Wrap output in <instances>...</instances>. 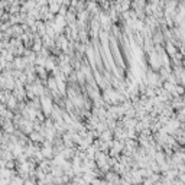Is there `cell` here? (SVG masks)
Instances as JSON below:
<instances>
[{
  "instance_id": "1",
  "label": "cell",
  "mask_w": 185,
  "mask_h": 185,
  "mask_svg": "<svg viewBox=\"0 0 185 185\" xmlns=\"http://www.w3.org/2000/svg\"><path fill=\"white\" fill-rule=\"evenodd\" d=\"M163 127L166 129L168 133H177L179 130V127H181V120L179 119H169Z\"/></svg>"
},
{
  "instance_id": "2",
  "label": "cell",
  "mask_w": 185,
  "mask_h": 185,
  "mask_svg": "<svg viewBox=\"0 0 185 185\" xmlns=\"http://www.w3.org/2000/svg\"><path fill=\"white\" fill-rule=\"evenodd\" d=\"M149 64L153 69H158V68H162V59L159 57V54L156 51L149 54Z\"/></svg>"
},
{
  "instance_id": "3",
  "label": "cell",
  "mask_w": 185,
  "mask_h": 185,
  "mask_svg": "<svg viewBox=\"0 0 185 185\" xmlns=\"http://www.w3.org/2000/svg\"><path fill=\"white\" fill-rule=\"evenodd\" d=\"M41 104H42V110H44V113H45L46 116L52 114L54 106H52V100H51V98L45 97V95H42V97H41Z\"/></svg>"
},
{
  "instance_id": "4",
  "label": "cell",
  "mask_w": 185,
  "mask_h": 185,
  "mask_svg": "<svg viewBox=\"0 0 185 185\" xmlns=\"http://www.w3.org/2000/svg\"><path fill=\"white\" fill-rule=\"evenodd\" d=\"M29 64L26 58H16L13 62H12V67H15L16 69H23L26 65Z\"/></svg>"
},
{
  "instance_id": "5",
  "label": "cell",
  "mask_w": 185,
  "mask_h": 185,
  "mask_svg": "<svg viewBox=\"0 0 185 185\" xmlns=\"http://www.w3.org/2000/svg\"><path fill=\"white\" fill-rule=\"evenodd\" d=\"M123 123H125V126L127 129H135L137 126V121L133 119V117H127L126 116L125 119H123Z\"/></svg>"
},
{
  "instance_id": "6",
  "label": "cell",
  "mask_w": 185,
  "mask_h": 185,
  "mask_svg": "<svg viewBox=\"0 0 185 185\" xmlns=\"http://www.w3.org/2000/svg\"><path fill=\"white\" fill-rule=\"evenodd\" d=\"M65 161H67V159L64 158V155H62V153H58V156H55V158H54L52 165H55V166H62Z\"/></svg>"
},
{
  "instance_id": "7",
  "label": "cell",
  "mask_w": 185,
  "mask_h": 185,
  "mask_svg": "<svg viewBox=\"0 0 185 185\" xmlns=\"http://www.w3.org/2000/svg\"><path fill=\"white\" fill-rule=\"evenodd\" d=\"M159 75H161V77H162V78H163V81H165V80H168V78H169V77L172 75V72H171L169 67H163V68L161 69V72H159Z\"/></svg>"
},
{
  "instance_id": "8",
  "label": "cell",
  "mask_w": 185,
  "mask_h": 185,
  "mask_svg": "<svg viewBox=\"0 0 185 185\" xmlns=\"http://www.w3.org/2000/svg\"><path fill=\"white\" fill-rule=\"evenodd\" d=\"M101 137L103 140H111L113 139V132H111V129H107V130H104V132L101 133Z\"/></svg>"
},
{
  "instance_id": "9",
  "label": "cell",
  "mask_w": 185,
  "mask_h": 185,
  "mask_svg": "<svg viewBox=\"0 0 185 185\" xmlns=\"http://www.w3.org/2000/svg\"><path fill=\"white\" fill-rule=\"evenodd\" d=\"M9 185H25V181H23L22 177H13L10 178V184Z\"/></svg>"
},
{
  "instance_id": "10",
  "label": "cell",
  "mask_w": 185,
  "mask_h": 185,
  "mask_svg": "<svg viewBox=\"0 0 185 185\" xmlns=\"http://www.w3.org/2000/svg\"><path fill=\"white\" fill-rule=\"evenodd\" d=\"M54 149L51 146H44V149H42V153H44V156H45V158H51V156L54 155Z\"/></svg>"
},
{
  "instance_id": "11",
  "label": "cell",
  "mask_w": 185,
  "mask_h": 185,
  "mask_svg": "<svg viewBox=\"0 0 185 185\" xmlns=\"http://www.w3.org/2000/svg\"><path fill=\"white\" fill-rule=\"evenodd\" d=\"M42 139H44V137H42L41 133H35V132L30 133V140H32V142H35V143H38V142H42Z\"/></svg>"
},
{
  "instance_id": "12",
  "label": "cell",
  "mask_w": 185,
  "mask_h": 185,
  "mask_svg": "<svg viewBox=\"0 0 185 185\" xmlns=\"http://www.w3.org/2000/svg\"><path fill=\"white\" fill-rule=\"evenodd\" d=\"M158 163H162V162H165V153L163 152H161V151H158L156 152V155H155V158H153Z\"/></svg>"
},
{
  "instance_id": "13",
  "label": "cell",
  "mask_w": 185,
  "mask_h": 185,
  "mask_svg": "<svg viewBox=\"0 0 185 185\" xmlns=\"http://www.w3.org/2000/svg\"><path fill=\"white\" fill-rule=\"evenodd\" d=\"M61 153L64 155L65 159H69V158H72V155H74V151L69 149V147H67V149H64V151H61Z\"/></svg>"
},
{
  "instance_id": "14",
  "label": "cell",
  "mask_w": 185,
  "mask_h": 185,
  "mask_svg": "<svg viewBox=\"0 0 185 185\" xmlns=\"http://www.w3.org/2000/svg\"><path fill=\"white\" fill-rule=\"evenodd\" d=\"M166 51H168V54H169L171 57H174L175 54H177V48H175L171 42H168V45H166Z\"/></svg>"
},
{
  "instance_id": "15",
  "label": "cell",
  "mask_w": 185,
  "mask_h": 185,
  "mask_svg": "<svg viewBox=\"0 0 185 185\" xmlns=\"http://www.w3.org/2000/svg\"><path fill=\"white\" fill-rule=\"evenodd\" d=\"M45 68L48 69H55L57 68V67H55V62H54V58H48V59H46V65H45Z\"/></svg>"
},
{
  "instance_id": "16",
  "label": "cell",
  "mask_w": 185,
  "mask_h": 185,
  "mask_svg": "<svg viewBox=\"0 0 185 185\" xmlns=\"http://www.w3.org/2000/svg\"><path fill=\"white\" fill-rule=\"evenodd\" d=\"M6 104H8L9 109H15V107H16V97H15V95H10Z\"/></svg>"
},
{
  "instance_id": "17",
  "label": "cell",
  "mask_w": 185,
  "mask_h": 185,
  "mask_svg": "<svg viewBox=\"0 0 185 185\" xmlns=\"http://www.w3.org/2000/svg\"><path fill=\"white\" fill-rule=\"evenodd\" d=\"M41 46H42L41 39H36V42L33 44V48H32V51H35V52H39V51H41Z\"/></svg>"
},
{
  "instance_id": "18",
  "label": "cell",
  "mask_w": 185,
  "mask_h": 185,
  "mask_svg": "<svg viewBox=\"0 0 185 185\" xmlns=\"http://www.w3.org/2000/svg\"><path fill=\"white\" fill-rule=\"evenodd\" d=\"M162 39H163V36L161 33H156L155 36H153V41L156 42V45H159V44H161V42H162Z\"/></svg>"
},
{
  "instance_id": "19",
  "label": "cell",
  "mask_w": 185,
  "mask_h": 185,
  "mask_svg": "<svg viewBox=\"0 0 185 185\" xmlns=\"http://www.w3.org/2000/svg\"><path fill=\"white\" fill-rule=\"evenodd\" d=\"M93 185H103V181H100V179L94 178V181H93Z\"/></svg>"
},
{
  "instance_id": "20",
  "label": "cell",
  "mask_w": 185,
  "mask_h": 185,
  "mask_svg": "<svg viewBox=\"0 0 185 185\" xmlns=\"http://www.w3.org/2000/svg\"><path fill=\"white\" fill-rule=\"evenodd\" d=\"M153 185H163V182H159V181H158V182H155Z\"/></svg>"
},
{
  "instance_id": "21",
  "label": "cell",
  "mask_w": 185,
  "mask_h": 185,
  "mask_svg": "<svg viewBox=\"0 0 185 185\" xmlns=\"http://www.w3.org/2000/svg\"><path fill=\"white\" fill-rule=\"evenodd\" d=\"M184 103H185V97H184Z\"/></svg>"
}]
</instances>
